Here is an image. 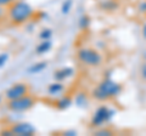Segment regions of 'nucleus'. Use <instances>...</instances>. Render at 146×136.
Returning <instances> with one entry per match:
<instances>
[{"label":"nucleus","instance_id":"nucleus-7","mask_svg":"<svg viewBox=\"0 0 146 136\" xmlns=\"http://www.w3.org/2000/svg\"><path fill=\"white\" fill-rule=\"evenodd\" d=\"M110 117H111V112H108L106 107H100L99 110L95 112L93 119H91V124L95 126H99V125H101L105 120H107Z\"/></svg>","mask_w":146,"mask_h":136},{"label":"nucleus","instance_id":"nucleus-17","mask_svg":"<svg viewBox=\"0 0 146 136\" xmlns=\"http://www.w3.org/2000/svg\"><path fill=\"white\" fill-rule=\"evenodd\" d=\"M7 15V11H6V9H5V6H1L0 5V20L1 18H4Z\"/></svg>","mask_w":146,"mask_h":136},{"label":"nucleus","instance_id":"nucleus-9","mask_svg":"<svg viewBox=\"0 0 146 136\" xmlns=\"http://www.w3.org/2000/svg\"><path fill=\"white\" fill-rule=\"evenodd\" d=\"M51 42L50 40H43V43H40L38 46L35 48V53L38 55H43V53L48 52L50 49H51Z\"/></svg>","mask_w":146,"mask_h":136},{"label":"nucleus","instance_id":"nucleus-3","mask_svg":"<svg viewBox=\"0 0 146 136\" xmlns=\"http://www.w3.org/2000/svg\"><path fill=\"white\" fill-rule=\"evenodd\" d=\"M34 103H35V98L28 94V95L22 96L20 98L9 101L7 108L12 112H26V111L31 110V108L34 106Z\"/></svg>","mask_w":146,"mask_h":136},{"label":"nucleus","instance_id":"nucleus-21","mask_svg":"<svg viewBox=\"0 0 146 136\" xmlns=\"http://www.w3.org/2000/svg\"><path fill=\"white\" fill-rule=\"evenodd\" d=\"M63 135H68V136L76 135V131H65V133H63Z\"/></svg>","mask_w":146,"mask_h":136},{"label":"nucleus","instance_id":"nucleus-11","mask_svg":"<svg viewBox=\"0 0 146 136\" xmlns=\"http://www.w3.org/2000/svg\"><path fill=\"white\" fill-rule=\"evenodd\" d=\"M46 66H48V63L42 61V62H38V63H35V65L31 66L28 69H27V72H28V73H39V72L44 71L45 68H46Z\"/></svg>","mask_w":146,"mask_h":136},{"label":"nucleus","instance_id":"nucleus-8","mask_svg":"<svg viewBox=\"0 0 146 136\" xmlns=\"http://www.w3.org/2000/svg\"><path fill=\"white\" fill-rule=\"evenodd\" d=\"M72 74H73V69H72V68L65 67V68H60V69H57L56 72H55V73H54V78L56 79L57 81H61L63 79L68 78V77H71Z\"/></svg>","mask_w":146,"mask_h":136},{"label":"nucleus","instance_id":"nucleus-4","mask_svg":"<svg viewBox=\"0 0 146 136\" xmlns=\"http://www.w3.org/2000/svg\"><path fill=\"white\" fill-rule=\"evenodd\" d=\"M78 58L85 65L89 66H98L101 62V56L95 50L91 49H80L78 51Z\"/></svg>","mask_w":146,"mask_h":136},{"label":"nucleus","instance_id":"nucleus-1","mask_svg":"<svg viewBox=\"0 0 146 136\" xmlns=\"http://www.w3.org/2000/svg\"><path fill=\"white\" fill-rule=\"evenodd\" d=\"M7 15L13 23L21 24L33 15V7L26 1H13L9 6Z\"/></svg>","mask_w":146,"mask_h":136},{"label":"nucleus","instance_id":"nucleus-12","mask_svg":"<svg viewBox=\"0 0 146 136\" xmlns=\"http://www.w3.org/2000/svg\"><path fill=\"white\" fill-rule=\"evenodd\" d=\"M48 91L50 95H57V94H61L63 91V84L61 83H54V84H50L49 88H48Z\"/></svg>","mask_w":146,"mask_h":136},{"label":"nucleus","instance_id":"nucleus-2","mask_svg":"<svg viewBox=\"0 0 146 136\" xmlns=\"http://www.w3.org/2000/svg\"><path fill=\"white\" fill-rule=\"evenodd\" d=\"M119 91V86L111 80H105L94 90V97L98 100H107Z\"/></svg>","mask_w":146,"mask_h":136},{"label":"nucleus","instance_id":"nucleus-20","mask_svg":"<svg viewBox=\"0 0 146 136\" xmlns=\"http://www.w3.org/2000/svg\"><path fill=\"white\" fill-rule=\"evenodd\" d=\"M107 134H111V133L107 131V130H100V131H98V133H96V135H107Z\"/></svg>","mask_w":146,"mask_h":136},{"label":"nucleus","instance_id":"nucleus-6","mask_svg":"<svg viewBox=\"0 0 146 136\" xmlns=\"http://www.w3.org/2000/svg\"><path fill=\"white\" fill-rule=\"evenodd\" d=\"M11 130L13 131V135L16 136H32L35 134L34 126L29 123H26V121L13 124L11 126Z\"/></svg>","mask_w":146,"mask_h":136},{"label":"nucleus","instance_id":"nucleus-19","mask_svg":"<svg viewBox=\"0 0 146 136\" xmlns=\"http://www.w3.org/2000/svg\"><path fill=\"white\" fill-rule=\"evenodd\" d=\"M15 0H0V5L1 6H10Z\"/></svg>","mask_w":146,"mask_h":136},{"label":"nucleus","instance_id":"nucleus-14","mask_svg":"<svg viewBox=\"0 0 146 136\" xmlns=\"http://www.w3.org/2000/svg\"><path fill=\"white\" fill-rule=\"evenodd\" d=\"M72 7V0H66V1H63L62 6H61V12L62 13H68Z\"/></svg>","mask_w":146,"mask_h":136},{"label":"nucleus","instance_id":"nucleus-15","mask_svg":"<svg viewBox=\"0 0 146 136\" xmlns=\"http://www.w3.org/2000/svg\"><path fill=\"white\" fill-rule=\"evenodd\" d=\"M7 58H9V55H7V53H0V68H1V67L6 63Z\"/></svg>","mask_w":146,"mask_h":136},{"label":"nucleus","instance_id":"nucleus-10","mask_svg":"<svg viewBox=\"0 0 146 136\" xmlns=\"http://www.w3.org/2000/svg\"><path fill=\"white\" fill-rule=\"evenodd\" d=\"M55 105H56V107L58 108V110H66V108H68L72 105V98L67 97V96H63L60 100H57Z\"/></svg>","mask_w":146,"mask_h":136},{"label":"nucleus","instance_id":"nucleus-18","mask_svg":"<svg viewBox=\"0 0 146 136\" xmlns=\"http://www.w3.org/2000/svg\"><path fill=\"white\" fill-rule=\"evenodd\" d=\"M86 23H88V17H82V18H80V22H79L80 28H85V27H86Z\"/></svg>","mask_w":146,"mask_h":136},{"label":"nucleus","instance_id":"nucleus-22","mask_svg":"<svg viewBox=\"0 0 146 136\" xmlns=\"http://www.w3.org/2000/svg\"><path fill=\"white\" fill-rule=\"evenodd\" d=\"M0 101H1V96H0Z\"/></svg>","mask_w":146,"mask_h":136},{"label":"nucleus","instance_id":"nucleus-5","mask_svg":"<svg viewBox=\"0 0 146 136\" xmlns=\"http://www.w3.org/2000/svg\"><path fill=\"white\" fill-rule=\"evenodd\" d=\"M28 94H29L28 85L25 83H16L6 90L5 98L7 101H11V100H16L22 96H26V95H28Z\"/></svg>","mask_w":146,"mask_h":136},{"label":"nucleus","instance_id":"nucleus-13","mask_svg":"<svg viewBox=\"0 0 146 136\" xmlns=\"http://www.w3.org/2000/svg\"><path fill=\"white\" fill-rule=\"evenodd\" d=\"M51 35H52V30H51V29H49V28H44L42 32H40L39 38L42 39V40H49L50 38H51Z\"/></svg>","mask_w":146,"mask_h":136},{"label":"nucleus","instance_id":"nucleus-16","mask_svg":"<svg viewBox=\"0 0 146 136\" xmlns=\"http://www.w3.org/2000/svg\"><path fill=\"white\" fill-rule=\"evenodd\" d=\"M0 135H3V136H13V131L10 129H4L0 131Z\"/></svg>","mask_w":146,"mask_h":136}]
</instances>
